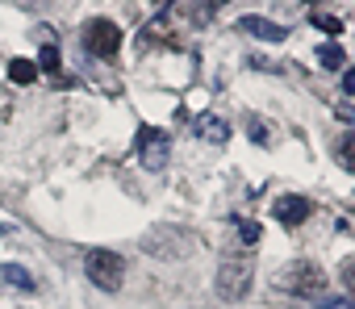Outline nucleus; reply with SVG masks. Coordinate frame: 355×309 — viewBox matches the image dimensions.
<instances>
[{"mask_svg": "<svg viewBox=\"0 0 355 309\" xmlns=\"http://www.w3.org/2000/svg\"><path fill=\"white\" fill-rule=\"evenodd\" d=\"M343 284H347V288H351V292H355V259H351V263H347V267H343Z\"/></svg>", "mask_w": 355, "mask_h": 309, "instance_id": "obj_19", "label": "nucleus"}, {"mask_svg": "<svg viewBox=\"0 0 355 309\" xmlns=\"http://www.w3.org/2000/svg\"><path fill=\"white\" fill-rule=\"evenodd\" d=\"M259 234H263V230H259V222H247V218H239V238H243L247 247H255V242H259Z\"/></svg>", "mask_w": 355, "mask_h": 309, "instance_id": "obj_14", "label": "nucleus"}, {"mask_svg": "<svg viewBox=\"0 0 355 309\" xmlns=\"http://www.w3.org/2000/svg\"><path fill=\"white\" fill-rule=\"evenodd\" d=\"M214 5H226V0H214Z\"/></svg>", "mask_w": 355, "mask_h": 309, "instance_id": "obj_20", "label": "nucleus"}, {"mask_svg": "<svg viewBox=\"0 0 355 309\" xmlns=\"http://www.w3.org/2000/svg\"><path fill=\"white\" fill-rule=\"evenodd\" d=\"M167 146H171V142H167L163 130H155V125H142V130H138V159H142L146 172H163Z\"/></svg>", "mask_w": 355, "mask_h": 309, "instance_id": "obj_5", "label": "nucleus"}, {"mask_svg": "<svg viewBox=\"0 0 355 309\" xmlns=\"http://www.w3.org/2000/svg\"><path fill=\"white\" fill-rule=\"evenodd\" d=\"M9 80H13V84H34V80H38V63L13 59V63H9Z\"/></svg>", "mask_w": 355, "mask_h": 309, "instance_id": "obj_9", "label": "nucleus"}, {"mask_svg": "<svg viewBox=\"0 0 355 309\" xmlns=\"http://www.w3.org/2000/svg\"><path fill=\"white\" fill-rule=\"evenodd\" d=\"M309 213H313V201H305V197H280L272 205V218L284 222V226H301Z\"/></svg>", "mask_w": 355, "mask_h": 309, "instance_id": "obj_6", "label": "nucleus"}, {"mask_svg": "<svg viewBox=\"0 0 355 309\" xmlns=\"http://www.w3.org/2000/svg\"><path fill=\"white\" fill-rule=\"evenodd\" d=\"M84 46H88L96 59L113 63V59H117V51H121V30H117L109 17H96V21L84 30Z\"/></svg>", "mask_w": 355, "mask_h": 309, "instance_id": "obj_4", "label": "nucleus"}, {"mask_svg": "<svg viewBox=\"0 0 355 309\" xmlns=\"http://www.w3.org/2000/svg\"><path fill=\"white\" fill-rule=\"evenodd\" d=\"M0 280H9L13 288H34V276L17 263H0Z\"/></svg>", "mask_w": 355, "mask_h": 309, "instance_id": "obj_10", "label": "nucleus"}, {"mask_svg": "<svg viewBox=\"0 0 355 309\" xmlns=\"http://www.w3.org/2000/svg\"><path fill=\"white\" fill-rule=\"evenodd\" d=\"M84 272H88V280H92L96 288L117 292L121 280H125V259H121L117 251H109V247H96V251L84 255Z\"/></svg>", "mask_w": 355, "mask_h": 309, "instance_id": "obj_2", "label": "nucleus"}, {"mask_svg": "<svg viewBox=\"0 0 355 309\" xmlns=\"http://www.w3.org/2000/svg\"><path fill=\"white\" fill-rule=\"evenodd\" d=\"M38 71L63 80V63H59V51H55V46H42V51H38Z\"/></svg>", "mask_w": 355, "mask_h": 309, "instance_id": "obj_12", "label": "nucleus"}, {"mask_svg": "<svg viewBox=\"0 0 355 309\" xmlns=\"http://www.w3.org/2000/svg\"><path fill=\"white\" fill-rule=\"evenodd\" d=\"M334 159H338V168H343V172H351V176H355V134L338 142V150H334Z\"/></svg>", "mask_w": 355, "mask_h": 309, "instance_id": "obj_13", "label": "nucleus"}, {"mask_svg": "<svg viewBox=\"0 0 355 309\" xmlns=\"http://www.w3.org/2000/svg\"><path fill=\"white\" fill-rule=\"evenodd\" d=\"M251 284H255V259H251L247 251L226 255L222 267H218V297L230 301V305H239V301L251 292Z\"/></svg>", "mask_w": 355, "mask_h": 309, "instance_id": "obj_1", "label": "nucleus"}, {"mask_svg": "<svg viewBox=\"0 0 355 309\" xmlns=\"http://www.w3.org/2000/svg\"><path fill=\"white\" fill-rule=\"evenodd\" d=\"M284 284H288V292H293V297H301V301H322V288H326V272H322L318 263L301 259V263H293V267H288Z\"/></svg>", "mask_w": 355, "mask_h": 309, "instance_id": "obj_3", "label": "nucleus"}, {"mask_svg": "<svg viewBox=\"0 0 355 309\" xmlns=\"http://www.w3.org/2000/svg\"><path fill=\"white\" fill-rule=\"evenodd\" d=\"M318 305H322V309H355V301H351V297H322Z\"/></svg>", "mask_w": 355, "mask_h": 309, "instance_id": "obj_16", "label": "nucleus"}, {"mask_svg": "<svg viewBox=\"0 0 355 309\" xmlns=\"http://www.w3.org/2000/svg\"><path fill=\"white\" fill-rule=\"evenodd\" d=\"M343 55H347V51H343L338 42H326V46H318V63H322L326 71H338V67H343Z\"/></svg>", "mask_w": 355, "mask_h": 309, "instance_id": "obj_11", "label": "nucleus"}, {"mask_svg": "<svg viewBox=\"0 0 355 309\" xmlns=\"http://www.w3.org/2000/svg\"><path fill=\"white\" fill-rule=\"evenodd\" d=\"M334 113H338V121H347V125H355V109H351V105H338Z\"/></svg>", "mask_w": 355, "mask_h": 309, "instance_id": "obj_18", "label": "nucleus"}, {"mask_svg": "<svg viewBox=\"0 0 355 309\" xmlns=\"http://www.w3.org/2000/svg\"><path fill=\"white\" fill-rule=\"evenodd\" d=\"M251 38H259V42H284L288 38V26H276V21H263V17H243L239 21Z\"/></svg>", "mask_w": 355, "mask_h": 309, "instance_id": "obj_8", "label": "nucleus"}, {"mask_svg": "<svg viewBox=\"0 0 355 309\" xmlns=\"http://www.w3.org/2000/svg\"><path fill=\"white\" fill-rule=\"evenodd\" d=\"M343 92H347V96H355V67H347V71H343Z\"/></svg>", "mask_w": 355, "mask_h": 309, "instance_id": "obj_17", "label": "nucleus"}, {"mask_svg": "<svg viewBox=\"0 0 355 309\" xmlns=\"http://www.w3.org/2000/svg\"><path fill=\"white\" fill-rule=\"evenodd\" d=\"M313 26H318V30H326V34H343V21H338V17H330V13H318V17H313Z\"/></svg>", "mask_w": 355, "mask_h": 309, "instance_id": "obj_15", "label": "nucleus"}, {"mask_svg": "<svg viewBox=\"0 0 355 309\" xmlns=\"http://www.w3.org/2000/svg\"><path fill=\"white\" fill-rule=\"evenodd\" d=\"M193 130H197V138H205V142H214V146H222V142L230 138V121H222L218 113H201V117L193 121Z\"/></svg>", "mask_w": 355, "mask_h": 309, "instance_id": "obj_7", "label": "nucleus"}]
</instances>
